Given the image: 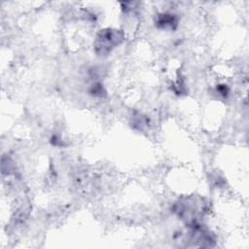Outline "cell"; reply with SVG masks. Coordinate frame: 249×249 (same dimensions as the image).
<instances>
[{
	"mask_svg": "<svg viewBox=\"0 0 249 249\" xmlns=\"http://www.w3.org/2000/svg\"><path fill=\"white\" fill-rule=\"evenodd\" d=\"M123 40L122 33L119 30H103L99 33L95 41V50L98 53H107Z\"/></svg>",
	"mask_w": 249,
	"mask_h": 249,
	"instance_id": "obj_1",
	"label": "cell"
}]
</instances>
